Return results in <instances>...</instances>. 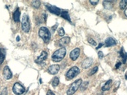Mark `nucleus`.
I'll use <instances>...</instances> for the list:
<instances>
[{"mask_svg": "<svg viewBox=\"0 0 127 95\" xmlns=\"http://www.w3.org/2000/svg\"><path fill=\"white\" fill-rule=\"evenodd\" d=\"M91 3V5H96L97 4H98V1H91L90 2Z\"/></svg>", "mask_w": 127, "mask_h": 95, "instance_id": "obj_30", "label": "nucleus"}, {"mask_svg": "<svg viewBox=\"0 0 127 95\" xmlns=\"http://www.w3.org/2000/svg\"><path fill=\"white\" fill-rule=\"evenodd\" d=\"M46 95H55V94L52 91H50V90H49L48 91H47V94H46Z\"/></svg>", "mask_w": 127, "mask_h": 95, "instance_id": "obj_31", "label": "nucleus"}, {"mask_svg": "<svg viewBox=\"0 0 127 95\" xmlns=\"http://www.w3.org/2000/svg\"><path fill=\"white\" fill-rule=\"evenodd\" d=\"M125 15H126V16L127 17V8H126V11H125Z\"/></svg>", "mask_w": 127, "mask_h": 95, "instance_id": "obj_35", "label": "nucleus"}, {"mask_svg": "<svg viewBox=\"0 0 127 95\" xmlns=\"http://www.w3.org/2000/svg\"><path fill=\"white\" fill-rule=\"evenodd\" d=\"M60 16L61 17H63L64 19H65L66 20H67L68 22H71V19H70L69 13L67 11H61V15Z\"/></svg>", "mask_w": 127, "mask_h": 95, "instance_id": "obj_16", "label": "nucleus"}, {"mask_svg": "<svg viewBox=\"0 0 127 95\" xmlns=\"http://www.w3.org/2000/svg\"><path fill=\"white\" fill-rule=\"evenodd\" d=\"M13 18H14V20L16 22H20V11L19 10V8H17V10L15 11V12L13 14Z\"/></svg>", "mask_w": 127, "mask_h": 95, "instance_id": "obj_15", "label": "nucleus"}, {"mask_svg": "<svg viewBox=\"0 0 127 95\" xmlns=\"http://www.w3.org/2000/svg\"><path fill=\"white\" fill-rule=\"evenodd\" d=\"M79 54H80V49L79 48H75L70 52V57L72 60L75 61L78 59V57H79Z\"/></svg>", "mask_w": 127, "mask_h": 95, "instance_id": "obj_8", "label": "nucleus"}, {"mask_svg": "<svg viewBox=\"0 0 127 95\" xmlns=\"http://www.w3.org/2000/svg\"><path fill=\"white\" fill-rule=\"evenodd\" d=\"M66 56V49L65 48H61L58 50L54 52L52 56V60L54 62H60Z\"/></svg>", "mask_w": 127, "mask_h": 95, "instance_id": "obj_1", "label": "nucleus"}, {"mask_svg": "<svg viewBox=\"0 0 127 95\" xmlns=\"http://www.w3.org/2000/svg\"><path fill=\"white\" fill-rule=\"evenodd\" d=\"M39 36H40V38L43 39V40L46 43L49 42L50 39H51V33H50L49 31L45 27H41L40 28V30H39Z\"/></svg>", "mask_w": 127, "mask_h": 95, "instance_id": "obj_2", "label": "nucleus"}, {"mask_svg": "<svg viewBox=\"0 0 127 95\" xmlns=\"http://www.w3.org/2000/svg\"><path fill=\"white\" fill-rule=\"evenodd\" d=\"M125 77H126V79H127V72L126 73V75H125Z\"/></svg>", "mask_w": 127, "mask_h": 95, "instance_id": "obj_36", "label": "nucleus"}, {"mask_svg": "<svg viewBox=\"0 0 127 95\" xmlns=\"http://www.w3.org/2000/svg\"><path fill=\"white\" fill-rule=\"evenodd\" d=\"M98 71V67L97 66H96V67H94L91 71V72L89 73V76H92V75H94V74H96V71Z\"/></svg>", "mask_w": 127, "mask_h": 95, "instance_id": "obj_25", "label": "nucleus"}, {"mask_svg": "<svg viewBox=\"0 0 127 95\" xmlns=\"http://www.w3.org/2000/svg\"><path fill=\"white\" fill-rule=\"evenodd\" d=\"M102 45H103L102 43H100V44L99 45V46H98V47L96 48V49H99V48H101V47L102 46Z\"/></svg>", "mask_w": 127, "mask_h": 95, "instance_id": "obj_34", "label": "nucleus"}, {"mask_svg": "<svg viewBox=\"0 0 127 95\" xmlns=\"http://www.w3.org/2000/svg\"><path fill=\"white\" fill-rule=\"evenodd\" d=\"M111 85H112V80H111V79H109V80H108V81L105 82V84L104 85V86L102 88V90L103 91H108V90L111 88Z\"/></svg>", "mask_w": 127, "mask_h": 95, "instance_id": "obj_18", "label": "nucleus"}, {"mask_svg": "<svg viewBox=\"0 0 127 95\" xmlns=\"http://www.w3.org/2000/svg\"><path fill=\"white\" fill-rule=\"evenodd\" d=\"M82 83V79H77L76 81H75L74 82H73V83L71 84V85L70 86L69 89L67 90V95H73V94L79 89V88L80 87V85H81Z\"/></svg>", "mask_w": 127, "mask_h": 95, "instance_id": "obj_3", "label": "nucleus"}, {"mask_svg": "<svg viewBox=\"0 0 127 95\" xmlns=\"http://www.w3.org/2000/svg\"><path fill=\"white\" fill-rule=\"evenodd\" d=\"M3 75L6 79H10L12 78V72L8 66H5L3 69Z\"/></svg>", "mask_w": 127, "mask_h": 95, "instance_id": "obj_9", "label": "nucleus"}, {"mask_svg": "<svg viewBox=\"0 0 127 95\" xmlns=\"http://www.w3.org/2000/svg\"><path fill=\"white\" fill-rule=\"evenodd\" d=\"M58 35L60 36H64V34H65V32H64V28H59V30H58Z\"/></svg>", "mask_w": 127, "mask_h": 95, "instance_id": "obj_26", "label": "nucleus"}, {"mask_svg": "<svg viewBox=\"0 0 127 95\" xmlns=\"http://www.w3.org/2000/svg\"><path fill=\"white\" fill-rule=\"evenodd\" d=\"M17 41H19V40H20V37H17Z\"/></svg>", "mask_w": 127, "mask_h": 95, "instance_id": "obj_37", "label": "nucleus"}, {"mask_svg": "<svg viewBox=\"0 0 127 95\" xmlns=\"http://www.w3.org/2000/svg\"><path fill=\"white\" fill-rule=\"evenodd\" d=\"M32 5L33 8L37 9V8H39L40 6V2H39V1H34V2H32Z\"/></svg>", "mask_w": 127, "mask_h": 95, "instance_id": "obj_24", "label": "nucleus"}, {"mask_svg": "<svg viewBox=\"0 0 127 95\" xmlns=\"http://www.w3.org/2000/svg\"><path fill=\"white\" fill-rule=\"evenodd\" d=\"M70 37H67V36H66V37H63V38H61V39L58 41V45L61 46V47H62V48H64L65 45H67L70 43Z\"/></svg>", "mask_w": 127, "mask_h": 95, "instance_id": "obj_11", "label": "nucleus"}, {"mask_svg": "<svg viewBox=\"0 0 127 95\" xmlns=\"http://www.w3.org/2000/svg\"><path fill=\"white\" fill-rule=\"evenodd\" d=\"M7 94H8V89L7 88H5L1 92V94H0V95H7Z\"/></svg>", "mask_w": 127, "mask_h": 95, "instance_id": "obj_28", "label": "nucleus"}, {"mask_svg": "<svg viewBox=\"0 0 127 95\" xmlns=\"http://www.w3.org/2000/svg\"><path fill=\"white\" fill-rule=\"evenodd\" d=\"M115 45H117V42L115 39H114L111 37L107 38L105 41V47H110V46H113Z\"/></svg>", "mask_w": 127, "mask_h": 95, "instance_id": "obj_13", "label": "nucleus"}, {"mask_svg": "<svg viewBox=\"0 0 127 95\" xmlns=\"http://www.w3.org/2000/svg\"><path fill=\"white\" fill-rule=\"evenodd\" d=\"M120 56L122 58V61L123 63H126V60H127V53L125 52L124 49H123V48H122L120 51Z\"/></svg>", "mask_w": 127, "mask_h": 95, "instance_id": "obj_17", "label": "nucleus"}, {"mask_svg": "<svg viewBox=\"0 0 127 95\" xmlns=\"http://www.w3.org/2000/svg\"><path fill=\"white\" fill-rule=\"evenodd\" d=\"M58 84H59V79L58 77H54L52 79V86L53 87H56V86L58 85Z\"/></svg>", "mask_w": 127, "mask_h": 95, "instance_id": "obj_22", "label": "nucleus"}, {"mask_svg": "<svg viewBox=\"0 0 127 95\" xmlns=\"http://www.w3.org/2000/svg\"><path fill=\"white\" fill-rule=\"evenodd\" d=\"M93 62H94V60H93V59H91V58H87V59H85V60L83 61L82 64V68H85V69L88 68L92 65Z\"/></svg>", "mask_w": 127, "mask_h": 95, "instance_id": "obj_12", "label": "nucleus"}, {"mask_svg": "<svg viewBox=\"0 0 127 95\" xmlns=\"http://www.w3.org/2000/svg\"><path fill=\"white\" fill-rule=\"evenodd\" d=\"M98 57H99V58L101 60V59H102L103 58V57H104V54H103V53L102 52V51H99V53H98Z\"/></svg>", "mask_w": 127, "mask_h": 95, "instance_id": "obj_29", "label": "nucleus"}, {"mask_svg": "<svg viewBox=\"0 0 127 95\" xmlns=\"http://www.w3.org/2000/svg\"><path fill=\"white\" fill-rule=\"evenodd\" d=\"M79 72H80L79 68L78 67H76V66H73L67 72L66 77H67V79H72L76 76H77L79 74Z\"/></svg>", "mask_w": 127, "mask_h": 95, "instance_id": "obj_5", "label": "nucleus"}, {"mask_svg": "<svg viewBox=\"0 0 127 95\" xmlns=\"http://www.w3.org/2000/svg\"><path fill=\"white\" fill-rule=\"evenodd\" d=\"M57 27H58V24H56L55 26H53V27H52V32H54V31H55V29H56V28H57Z\"/></svg>", "mask_w": 127, "mask_h": 95, "instance_id": "obj_33", "label": "nucleus"}, {"mask_svg": "<svg viewBox=\"0 0 127 95\" xmlns=\"http://www.w3.org/2000/svg\"><path fill=\"white\" fill-rule=\"evenodd\" d=\"M47 52H46V51H42V53H41V54L40 55V57H37V59L35 60V62L37 63H41L42 62H43L46 58H47Z\"/></svg>", "mask_w": 127, "mask_h": 95, "instance_id": "obj_14", "label": "nucleus"}, {"mask_svg": "<svg viewBox=\"0 0 127 95\" xmlns=\"http://www.w3.org/2000/svg\"><path fill=\"white\" fill-rule=\"evenodd\" d=\"M120 65H121V63H120V62L117 63L116 64V65H115V68H119L120 66Z\"/></svg>", "mask_w": 127, "mask_h": 95, "instance_id": "obj_32", "label": "nucleus"}, {"mask_svg": "<svg viewBox=\"0 0 127 95\" xmlns=\"http://www.w3.org/2000/svg\"><path fill=\"white\" fill-rule=\"evenodd\" d=\"M13 91L17 95H21L26 91V89H25L24 86L22 85L20 83L16 82L13 86Z\"/></svg>", "mask_w": 127, "mask_h": 95, "instance_id": "obj_6", "label": "nucleus"}, {"mask_svg": "<svg viewBox=\"0 0 127 95\" xmlns=\"http://www.w3.org/2000/svg\"><path fill=\"white\" fill-rule=\"evenodd\" d=\"M5 58V50L3 48H0V64L2 63Z\"/></svg>", "mask_w": 127, "mask_h": 95, "instance_id": "obj_19", "label": "nucleus"}, {"mask_svg": "<svg viewBox=\"0 0 127 95\" xmlns=\"http://www.w3.org/2000/svg\"><path fill=\"white\" fill-rule=\"evenodd\" d=\"M88 84H89V82H87V81L83 82V83H82L81 85H80V90L82 91H85L87 89V87H88Z\"/></svg>", "mask_w": 127, "mask_h": 95, "instance_id": "obj_23", "label": "nucleus"}, {"mask_svg": "<svg viewBox=\"0 0 127 95\" xmlns=\"http://www.w3.org/2000/svg\"><path fill=\"white\" fill-rule=\"evenodd\" d=\"M46 8L48 9V11L49 12H51L52 14H54L55 15L60 16L61 13V10L59 9L58 8L55 7V6H52V5H46Z\"/></svg>", "mask_w": 127, "mask_h": 95, "instance_id": "obj_7", "label": "nucleus"}, {"mask_svg": "<svg viewBox=\"0 0 127 95\" xmlns=\"http://www.w3.org/2000/svg\"><path fill=\"white\" fill-rule=\"evenodd\" d=\"M60 70V66L58 65H50L48 68V71L51 74H56Z\"/></svg>", "mask_w": 127, "mask_h": 95, "instance_id": "obj_10", "label": "nucleus"}, {"mask_svg": "<svg viewBox=\"0 0 127 95\" xmlns=\"http://www.w3.org/2000/svg\"><path fill=\"white\" fill-rule=\"evenodd\" d=\"M127 5V1L126 0H122V1L120 2V8L121 10H124L126 8Z\"/></svg>", "mask_w": 127, "mask_h": 95, "instance_id": "obj_21", "label": "nucleus"}, {"mask_svg": "<svg viewBox=\"0 0 127 95\" xmlns=\"http://www.w3.org/2000/svg\"><path fill=\"white\" fill-rule=\"evenodd\" d=\"M22 30L25 33H29L30 31V22L29 16L26 14H23L22 18Z\"/></svg>", "mask_w": 127, "mask_h": 95, "instance_id": "obj_4", "label": "nucleus"}, {"mask_svg": "<svg viewBox=\"0 0 127 95\" xmlns=\"http://www.w3.org/2000/svg\"><path fill=\"white\" fill-rule=\"evenodd\" d=\"M103 6L105 9H108V10H111L112 8H113V4L111 2H109V1H104L103 2Z\"/></svg>", "mask_w": 127, "mask_h": 95, "instance_id": "obj_20", "label": "nucleus"}, {"mask_svg": "<svg viewBox=\"0 0 127 95\" xmlns=\"http://www.w3.org/2000/svg\"><path fill=\"white\" fill-rule=\"evenodd\" d=\"M88 42H89V43H91V45H96V42L93 39H91V38H88Z\"/></svg>", "mask_w": 127, "mask_h": 95, "instance_id": "obj_27", "label": "nucleus"}]
</instances>
